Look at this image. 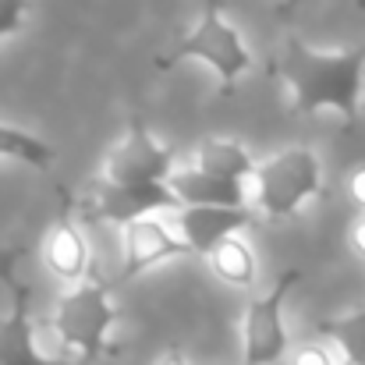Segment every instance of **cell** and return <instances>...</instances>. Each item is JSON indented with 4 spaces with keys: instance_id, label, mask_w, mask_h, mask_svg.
<instances>
[{
    "instance_id": "obj_1",
    "label": "cell",
    "mask_w": 365,
    "mask_h": 365,
    "mask_svg": "<svg viewBox=\"0 0 365 365\" xmlns=\"http://www.w3.org/2000/svg\"><path fill=\"white\" fill-rule=\"evenodd\" d=\"M273 75L291 89L298 114L337 110L348 124L362 118V82H365V50H337L323 53L305 46L298 36H287L280 53L273 57Z\"/></svg>"
},
{
    "instance_id": "obj_2",
    "label": "cell",
    "mask_w": 365,
    "mask_h": 365,
    "mask_svg": "<svg viewBox=\"0 0 365 365\" xmlns=\"http://www.w3.org/2000/svg\"><path fill=\"white\" fill-rule=\"evenodd\" d=\"M118 319H121V312L110 302V287L100 277V269L93 266L89 277L57 302L53 334L64 341V348H71L78 355L82 365H93L96 359L118 355V348L110 344V327Z\"/></svg>"
},
{
    "instance_id": "obj_3",
    "label": "cell",
    "mask_w": 365,
    "mask_h": 365,
    "mask_svg": "<svg viewBox=\"0 0 365 365\" xmlns=\"http://www.w3.org/2000/svg\"><path fill=\"white\" fill-rule=\"evenodd\" d=\"M181 61H202V64H210L213 75H217V82H220V93H224V96H231L235 86H238V78L252 71V53H248V46H245L242 32H238V25H231V21L224 18V11H220L217 0L206 4V11H202V18L192 25V32H188L170 53H163V57L156 61V68H160V71H170V68L181 64Z\"/></svg>"
},
{
    "instance_id": "obj_4",
    "label": "cell",
    "mask_w": 365,
    "mask_h": 365,
    "mask_svg": "<svg viewBox=\"0 0 365 365\" xmlns=\"http://www.w3.org/2000/svg\"><path fill=\"white\" fill-rule=\"evenodd\" d=\"M316 195H323V167L305 145L280 149L255 167V206L269 220L294 217Z\"/></svg>"
},
{
    "instance_id": "obj_5",
    "label": "cell",
    "mask_w": 365,
    "mask_h": 365,
    "mask_svg": "<svg viewBox=\"0 0 365 365\" xmlns=\"http://www.w3.org/2000/svg\"><path fill=\"white\" fill-rule=\"evenodd\" d=\"M25 248L0 252V284L11 291V309L0 319V365H78L64 359H50L36 348V323H32V287L18 277V259Z\"/></svg>"
},
{
    "instance_id": "obj_6",
    "label": "cell",
    "mask_w": 365,
    "mask_h": 365,
    "mask_svg": "<svg viewBox=\"0 0 365 365\" xmlns=\"http://www.w3.org/2000/svg\"><path fill=\"white\" fill-rule=\"evenodd\" d=\"M302 280V269H280L273 287L248 302L242 323V355L245 365H273L287 355V330L280 319L287 291Z\"/></svg>"
},
{
    "instance_id": "obj_7",
    "label": "cell",
    "mask_w": 365,
    "mask_h": 365,
    "mask_svg": "<svg viewBox=\"0 0 365 365\" xmlns=\"http://www.w3.org/2000/svg\"><path fill=\"white\" fill-rule=\"evenodd\" d=\"M178 149L153 138V131L138 114L128 118V131L114 145L107 160V181L110 185H167L174 174Z\"/></svg>"
},
{
    "instance_id": "obj_8",
    "label": "cell",
    "mask_w": 365,
    "mask_h": 365,
    "mask_svg": "<svg viewBox=\"0 0 365 365\" xmlns=\"http://www.w3.org/2000/svg\"><path fill=\"white\" fill-rule=\"evenodd\" d=\"M181 199L170 192V185H110L103 181L100 192L82 202V220L89 224H138L149 220L156 210H178Z\"/></svg>"
},
{
    "instance_id": "obj_9",
    "label": "cell",
    "mask_w": 365,
    "mask_h": 365,
    "mask_svg": "<svg viewBox=\"0 0 365 365\" xmlns=\"http://www.w3.org/2000/svg\"><path fill=\"white\" fill-rule=\"evenodd\" d=\"M195 255L188 242L181 235H170L167 224H160L156 217L149 220H138V224H128L124 227V266L118 273V280H135L142 277L145 269L167 262V259H188Z\"/></svg>"
},
{
    "instance_id": "obj_10",
    "label": "cell",
    "mask_w": 365,
    "mask_h": 365,
    "mask_svg": "<svg viewBox=\"0 0 365 365\" xmlns=\"http://www.w3.org/2000/svg\"><path fill=\"white\" fill-rule=\"evenodd\" d=\"M255 217L248 210H224V206H181L178 210V235L188 242L195 255H210L227 238H238Z\"/></svg>"
},
{
    "instance_id": "obj_11",
    "label": "cell",
    "mask_w": 365,
    "mask_h": 365,
    "mask_svg": "<svg viewBox=\"0 0 365 365\" xmlns=\"http://www.w3.org/2000/svg\"><path fill=\"white\" fill-rule=\"evenodd\" d=\"M43 262H46L50 273L61 277V280H78V284H82V280L89 277V269H93L89 242H86V235L75 227L71 217H61V220L50 227V235H46V242H43Z\"/></svg>"
},
{
    "instance_id": "obj_12",
    "label": "cell",
    "mask_w": 365,
    "mask_h": 365,
    "mask_svg": "<svg viewBox=\"0 0 365 365\" xmlns=\"http://www.w3.org/2000/svg\"><path fill=\"white\" fill-rule=\"evenodd\" d=\"M170 192L181 199V206H224V210H248L245 206L242 181H224L213 178L199 167H185L170 174Z\"/></svg>"
},
{
    "instance_id": "obj_13",
    "label": "cell",
    "mask_w": 365,
    "mask_h": 365,
    "mask_svg": "<svg viewBox=\"0 0 365 365\" xmlns=\"http://www.w3.org/2000/svg\"><path fill=\"white\" fill-rule=\"evenodd\" d=\"M195 167L213 174V178H224V181H242L245 178H255V160L248 156L238 138H206L199 142V153H195Z\"/></svg>"
},
{
    "instance_id": "obj_14",
    "label": "cell",
    "mask_w": 365,
    "mask_h": 365,
    "mask_svg": "<svg viewBox=\"0 0 365 365\" xmlns=\"http://www.w3.org/2000/svg\"><path fill=\"white\" fill-rule=\"evenodd\" d=\"M206 259H210V266H213V273L220 280H227L235 287H252V280H255V255H252V248L242 238L220 242Z\"/></svg>"
},
{
    "instance_id": "obj_15",
    "label": "cell",
    "mask_w": 365,
    "mask_h": 365,
    "mask_svg": "<svg viewBox=\"0 0 365 365\" xmlns=\"http://www.w3.org/2000/svg\"><path fill=\"white\" fill-rule=\"evenodd\" d=\"M0 156L7 160H18V163H29V167H50L57 160V149L43 138H36L32 131H21V128H11V124H0Z\"/></svg>"
},
{
    "instance_id": "obj_16",
    "label": "cell",
    "mask_w": 365,
    "mask_h": 365,
    "mask_svg": "<svg viewBox=\"0 0 365 365\" xmlns=\"http://www.w3.org/2000/svg\"><path fill=\"white\" fill-rule=\"evenodd\" d=\"M319 334L330 337L344 351V362L365 365V309H355V312L337 316V319H323Z\"/></svg>"
},
{
    "instance_id": "obj_17",
    "label": "cell",
    "mask_w": 365,
    "mask_h": 365,
    "mask_svg": "<svg viewBox=\"0 0 365 365\" xmlns=\"http://www.w3.org/2000/svg\"><path fill=\"white\" fill-rule=\"evenodd\" d=\"M32 0H0V39L4 36H14L25 21V11H29Z\"/></svg>"
},
{
    "instance_id": "obj_18",
    "label": "cell",
    "mask_w": 365,
    "mask_h": 365,
    "mask_svg": "<svg viewBox=\"0 0 365 365\" xmlns=\"http://www.w3.org/2000/svg\"><path fill=\"white\" fill-rule=\"evenodd\" d=\"M291 365H334V362H330L327 348H319V344H305V348H298V351L291 355Z\"/></svg>"
},
{
    "instance_id": "obj_19",
    "label": "cell",
    "mask_w": 365,
    "mask_h": 365,
    "mask_svg": "<svg viewBox=\"0 0 365 365\" xmlns=\"http://www.w3.org/2000/svg\"><path fill=\"white\" fill-rule=\"evenodd\" d=\"M348 199L365 213V163L348 174Z\"/></svg>"
},
{
    "instance_id": "obj_20",
    "label": "cell",
    "mask_w": 365,
    "mask_h": 365,
    "mask_svg": "<svg viewBox=\"0 0 365 365\" xmlns=\"http://www.w3.org/2000/svg\"><path fill=\"white\" fill-rule=\"evenodd\" d=\"M351 252H355L359 259H365V213L355 220V227H351Z\"/></svg>"
},
{
    "instance_id": "obj_21",
    "label": "cell",
    "mask_w": 365,
    "mask_h": 365,
    "mask_svg": "<svg viewBox=\"0 0 365 365\" xmlns=\"http://www.w3.org/2000/svg\"><path fill=\"white\" fill-rule=\"evenodd\" d=\"M156 365H188V359H185L178 348H167V351H163V359H160Z\"/></svg>"
},
{
    "instance_id": "obj_22",
    "label": "cell",
    "mask_w": 365,
    "mask_h": 365,
    "mask_svg": "<svg viewBox=\"0 0 365 365\" xmlns=\"http://www.w3.org/2000/svg\"><path fill=\"white\" fill-rule=\"evenodd\" d=\"M269 4H277L280 11H294V7H298L302 0H269Z\"/></svg>"
},
{
    "instance_id": "obj_23",
    "label": "cell",
    "mask_w": 365,
    "mask_h": 365,
    "mask_svg": "<svg viewBox=\"0 0 365 365\" xmlns=\"http://www.w3.org/2000/svg\"><path fill=\"white\" fill-rule=\"evenodd\" d=\"M359 4H365V0H359Z\"/></svg>"
},
{
    "instance_id": "obj_24",
    "label": "cell",
    "mask_w": 365,
    "mask_h": 365,
    "mask_svg": "<svg viewBox=\"0 0 365 365\" xmlns=\"http://www.w3.org/2000/svg\"><path fill=\"white\" fill-rule=\"evenodd\" d=\"M344 365H351V362H344Z\"/></svg>"
},
{
    "instance_id": "obj_25",
    "label": "cell",
    "mask_w": 365,
    "mask_h": 365,
    "mask_svg": "<svg viewBox=\"0 0 365 365\" xmlns=\"http://www.w3.org/2000/svg\"><path fill=\"white\" fill-rule=\"evenodd\" d=\"M206 4H210V0H206Z\"/></svg>"
}]
</instances>
